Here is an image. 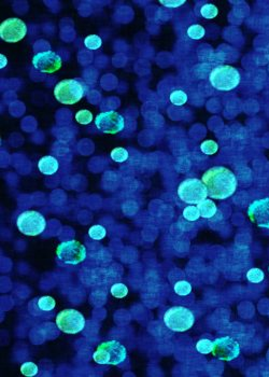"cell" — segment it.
<instances>
[{"label":"cell","mask_w":269,"mask_h":377,"mask_svg":"<svg viewBox=\"0 0 269 377\" xmlns=\"http://www.w3.org/2000/svg\"><path fill=\"white\" fill-rule=\"evenodd\" d=\"M202 181L206 186L209 197L226 199L236 192L238 181L235 174L223 166H213L202 175Z\"/></svg>","instance_id":"cell-1"},{"label":"cell","mask_w":269,"mask_h":377,"mask_svg":"<svg viewBox=\"0 0 269 377\" xmlns=\"http://www.w3.org/2000/svg\"><path fill=\"white\" fill-rule=\"evenodd\" d=\"M127 357V350L123 344L117 341L101 343L93 354V359L98 364L118 365Z\"/></svg>","instance_id":"cell-2"},{"label":"cell","mask_w":269,"mask_h":377,"mask_svg":"<svg viewBox=\"0 0 269 377\" xmlns=\"http://www.w3.org/2000/svg\"><path fill=\"white\" fill-rule=\"evenodd\" d=\"M240 73L235 67L221 65L213 68L210 73V83L218 91H231L240 83Z\"/></svg>","instance_id":"cell-3"},{"label":"cell","mask_w":269,"mask_h":377,"mask_svg":"<svg viewBox=\"0 0 269 377\" xmlns=\"http://www.w3.org/2000/svg\"><path fill=\"white\" fill-rule=\"evenodd\" d=\"M164 323L171 331L184 332L194 326L195 316L186 307L175 306L165 312Z\"/></svg>","instance_id":"cell-4"},{"label":"cell","mask_w":269,"mask_h":377,"mask_svg":"<svg viewBox=\"0 0 269 377\" xmlns=\"http://www.w3.org/2000/svg\"><path fill=\"white\" fill-rule=\"evenodd\" d=\"M84 85L78 80L66 79L58 82L54 89L55 98L64 105H74L83 98Z\"/></svg>","instance_id":"cell-5"},{"label":"cell","mask_w":269,"mask_h":377,"mask_svg":"<svg viewBox=\"0 0 269 377\" xmlns=\"http://www.w3.org/2000/svg\"><path fill=\"white\" fill-rule=\"evenodd\" d=\"M178 196L190 205H198L208 197V191L203 182L196 178L183 180L178 188Z\"/></svg>","instance_id":"cell-6"},{"label":"cell","mask_w":269,"mask_h":377,"mask_svg":"<svg viewBox=\"0 0 269 377\" xmlns=\"http://www.w3.org/2000/svg\"><path fill=\"white\" fill-rule=\"evenodd\" d=\"M16 225L21 233L27 236H37L45 232L46 228V221L45 217L38 212L28 210V212H22L18 220Z\"/></svg>","instance_id":"cell-7"},{"label":"cell","mask_w":269,"mask_h":377,"mask_svg":"<svg viewBox=\"0 0 269 377\" xmlns=\"http://www.w3.org/2000/svg\"><path fill=\"white\" fill-rule=\"evenodd\" d=\"M58 260L67 265H77L86 258L85 247L78 240H68L59 244L56 249Z\"/></svg>","instance_id":"cell-8"},{"label":"cell","mask_w":269,"mask_h":377,"mask_svg":"<svg viewBox=\"0 0 269 377\" xmlns=\"http://www.w3.org/2000/svg\"><path fill=\"white\" fill-rule=\"evenodd\" d=\"M56 326L64 333L77 334L85 327V318L75 309H64L56 316Z\"/></svg>","instance_id":"cell-9"},{"label":"cell","mask_w":269,"mask_h":377,"mask_svg":"<svg viewBox=\"0 0 269 377\" xmlns=\"http://www.w3.org/2000/svg\"><path fill=\"white\" fill-rule=\"evenodd\" d=\"M95 125L105 134H117L125 127V118L115 111H106L97 116Z\"/></svg>","instance_id":"cell-10"},{"label":"cell","mask_w":269,"mask_h":377,"mask_svg":"<svg viewBox=\"0 0 269 377\" xmlns=\"http://www.w3.org/2000/svg\"><path fill=\"white\" fill-rule=\"evenodd\" d=\"M26 34L27 27L24 22L20 19L11 18L3 21L0 25V37L5 42H19L23 39Z\"/></svg>","instance_id":"cell-11"},{"label":"cell","mask_w":269,"mask_h":377,"mask_svg":"<svg viewBox=\"0 0 269 377\" xmlns=\"http://www.w3.org/2000/svg\"><path fill=\"white\" fill-rule=\"evenodd\" d=\"M212 353L221 360L231 361L239 355L240 346L238 342L229 336L220 337L213 341Z\"/></svg>","instance_id":"cell-12"},{"label":"cell","mask_w":269,"mask_h":377,"mask_svg":"<svg viewBox=\"0 0 269 377\" xmlns=\"http://www.w3.org/2000/svg\"><path fill=\"white\" fill-rule=\"evenodd\" d=\"M32 65L38 71L52 73L62 67V58L53 51H45L36 54L32 58Z\"/></svg>","instance_id":"cell-13"},{"label":"cell","mask_w":269,"mask_h":377,"mask_svg":"<svg viewBox=\"0 0 269 377\" xmlns=\"http://www.w3.org/2000/svg\"><path fill=\"white\" fill-rule=\"evenodd\" d=\"M247 215L258 228L269 229V198L253 202L247 208Z\"/></svg>","instance_id":"cell-14"},{"label":"cell","mask_w":269,"mask_h":377,"mask_svg":"<svg viewBox=\"0 0 269 377\" xmlns=\"http://www.w3.org/2000/svg\"><path fill=\"white\" fill-rule=\"evenodd\" d=\"M58 167H59L58 161L54 158V156H51V155L43 156V158L39 161V163H38V168H39V170L43 175H47V176L56 174L58 170Z\"/></svg>","instance_id":"cell-15"},{"label":"cell","mask_w":269,"mask_h":377,"mask_svg":"<svg viewBox=\"0 0 269 377\" xmlns=\"http://www.w3.org/2000/svg\"><path fill=\"white\" fill-rule=\"evenodd\" d=\"M197 207L199 209V212H201V217L204 219H210L214 217V214L217 213V205H215L211 199L206 198L204 201L202 203H199L197 205Z\"/></svg>","instance_id":"cell-16"},{"label":"cell","mask_w":269,"mask_h":377,"mask_svg":"<svg viewBox=\"0 0 269 377\" xmlns=\"http://www.w3.org/2000/svg\"><path fill=\"white\" fill-rule=\"evenodd\" d=\"M37 305L41 311L48 312L54 309L56 303L52 296H42V298L37 300Z\"/></svg>","instance_id":"cell-17"},{"label":"cell","mask_w":269,"mask_h":377,"mask_svg":"<svg viewBox=\"0 0 269 377\" xmlns=\"http://www.w3.org/2000/svg\"><path fill=\"white\" fill-rule=\"evenodd\" d=\"M170 102L175 106H183L187 102V94L184 91L181 90H176L174 92H171V94L169 96Z\"/></svg>","instance_id":"cell-18"},{"label":"cell","mask_w":269,"mask_h":377,"mask_svg":"<svg viewBox=\"0 0 269 377\" xmlns=\"http://www.w3.org/2000/svg\"><path fill=\"white\" fill-rule=\"evenodd\" d=\"M186 34L188 37L191 38V39L199 40V39H202V38H203L204 35H206V30H204V28L202 25L194 24V25L188 27Z\"/></svg>","instance_id":"cell-19"},{"label":"cell","mask_w":269,"mask_h":377,"mask_svg":"<svg viewBox=\"0 0 269 377\" xmlns=\"http://www.w3.org/2000/svg\"><path fill=\"white\" fill-rule=\"evenodd\" d=\"M102 45V40L99 36L97 35H90L84 39V46L89 48V50L95 51L97 48H99Z\"/></svg>","instance_id":"cell-20"},{"label":"cell","mask_w":269,"mask_h":377,"mask_svg":"<svg viewBox=\"0 0 269 377\" xmlns=\"http://www.w3.org/2000/svg\"><path fill=\"white\" fill-rule=\"evenodd\" d=\"M174 289H175V292L178 295H181V296L188 295L192 292L191 283L185 282V280H180V282L176 283L174 285Z\"/></svg>","instance_id":"cell-21"},{"label":"cell","mask_w":269,"mask_h":377,"mask_svg":"<svg viewBox=\"0 0 269 377\" xmlns=\"http://www.w3.org/2000/svg\"><path fill=\"white\" fill-rule=\"evenodd\" d=\"M218 13H219L218 8L211 3L203 4L201 8V14L204 19H208V20L214 19L215 16H218Z\"/></svg>","instance_id":"cell-22"},{"label":"cell","mask_w":269,"mask_h":377,"mask_svg":"<svg viewBox=\"0 0 269 377\" xmlns=\"http://www.w3.org/2000/svg\"><path fill=\"white\" fill-rule=\"evenodd\" d=\"M247 278L252 283H260L265 278V275H264V272L260 268H251L247 273Z\"/></svg>","instance_id":"cell-23"},{"label":"cell","mask_w":269,"mask_h":377,"mask_svg":"<svg viewBox=\"0 0 269 377\" xmlns=\"http://www.w3.org/2000/svg\"><path fill=\"white\" fill-rule=\"evenodd\" d=\"M89 235L90 238L94 240H101L104 239L107 235V231L101 225H93L89 231Z\"/></svg>","instance_id":"cell-24"},{"label":"cell","mask_w":269,"mask_h":377,"mask_svg":"<svg viewBox=\"0 0 269 377\" xmlns=\"http://www.w3.org/2000/svg\"><path fill=\"white\" fill-rule=\"evenodd\" d=\"M110 156L116 163H123L128 159V151L124 148H115L111 151Z\"/></svg>","instance_id":"cell-25"},{"label":"cell","mask_w":269,"mask_h":377,"mask_svg":"<svg viewBox=\"0 0 269 377\" xmlns=\"http://www.w3.org/2000/svg\"><path fill=\"white\" fill-rule=\"evenodd\" d=\"M202 152L206 155H212L218 152L219 145L214 141V140H206L201 144Z\"/></svg>","instance_id":"cell-26"},{"label":"cell","mask_w":269,"mask_h":377,"mask_svg":"<svg viewBox=\"0 0 269 377\" xmlns=\"http://www.w3.org/2000/svg\"><path fill=\"white\" fill-rule=\"evenodd\" d=\"M196 349L198 353L207 354L212 353L213 350V342L210 341V339L207 338H202L201 341H198L196 344Z\"/></svg>","instance_id":"cell-27"},{"label":"cell","mask_w":269,"mask_h":377,"mask_svg":"<svg viewBox=\"0 0 269 377\" xmlns=\"http://www.w3.org/2000/svg\"><path fill=\"white\" fill-rule=\"evenodd\" d=\"M183 217L187 221H196L201 218V212L197 206H187L183 210Z\"/></svg>","instance_id":"cell-28"},{"label":"cell","mask_w":269,"mask_h":377,"mask_svg":"<svg viewBox=\"0 0 269 377\" xmlns=\"http://www.w3.org/2000/svg\"><path fill=\"white\" fill-rule=\"evenodd\" d=\"M111 294L116 299H123L128 294V288L124 283H114L111 287Z\"/></svg>","instance_id":"cell-29"},{"label":"cell","mask_w":269,"mask_h":377,"mask_svg":"<svg viewBox=\"0 0 269 377\" xmlns=\"http://www.w3.org/2000/svg\"><path fill=\"white\" fill-rule=\"evenodd\" d=\"M75 120H77L78 123L86 125V124H90L93 121V113L85 109L80 110L79 112H77V115H75Z\"/></svg>","instance_id":"cell-30"},{"label":"cell","mask_w":269,"mask_h":377,"mask_svg":"<svg viewBox=\"0 0 269 377\" xmlns=\"http://www.w3.org/2000/svg\"><path fill=\"white\" fill-rule=\"evenodd\" d=\"M39 369L34 362H25L21 366V373L25 376H35L38 374Z\"/></svg>","instance_id":"cell-31"},{"label":"cell","mask_w":269,"mask_h":377,"mask_svg":"<svg viewBox=\"0 0 269 377\" xmlns=\"http://www.w3.org/2000/svg\"><path fill=\"white\" fill-rule=\"evenodd\" d=\"M159 2H160V4H163L164 7H166V8L174 9V8L180 7V5H182V4H184L185 0H160Z\"/></svg>","instance_id":"cell-32"},{"label":"cell","mask_w":269,"mask_h":377,"mask_svg":"<svg viewBox=\"0 0 269 377\" xmlns=\"http://www.w3.org/2000/svg\"><path fill=\"white\" fill-rule=\"evenodd\" d=\"M7 64H8V59H7V57H5L4 55H2V54H1V55H0V68H4L5 66H7Z\"/></svg>","instance_id":"cell-33"},{"label":"cell","mask_w":269,"mask_h":377,"mask_svg":"<svg viewBox=\"0 0 269 377\" xmlns=\"http://www.w3.org/2000/svg\"><path fill=\"white\" fill-rule=\"evenodd\" d=\"M268 271H269V267H268Z\"/></svg>","instance_id":"cell-34"}]
</instances>
